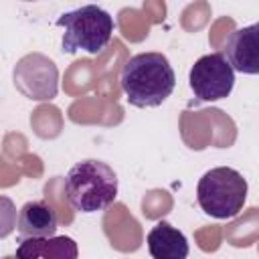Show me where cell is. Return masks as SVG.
Instances as JSON below:
<instances>
[{
	"label": "cell",
	"mask_w": 259,
	"mask_h": 259,
	"mask_svg": "<svg viewBox=\"0 0 259 259\" xmlns=\"http://www.w3.org/2000/svg\"><path fill=\"white\" fill-rule=\"evenodd\" d=\"M32 75H34V79H40V81H34L32 93L28 99H36V101L53 99L57 93V67H55V63L42 55H28L16 65L14 83L22 85L28 79H32Z\"/></svg>",
	"instance_id": "52a82bcc"
},
{
	"label": "cell",
	"mask_w": 259,
	"mask_h": 259,
	"mask_svg": "<svg viewBox=\"0 0 259 259\" xmlns=\"http://www.w3.org/2000/svg\"><path fill=\"white\" fill-rule=\"evenodd\" d=\"M67 202L79 212H97L117 198V174L101 160L77 162L65 176Z\"/></svg>",
	"instance_id": "7a4b0ae2"
},
{
	"label": "cell",
	"mask_w": 259,
	"mask_h": 259,
	"mask_svg": "<svg viewBox=\"0 0 259 259\" xmlns=\"http://www.w3.org/2000/svg\"><path fill=\"white\" fill-rule=\"evenodd\" d=\"M146 243L152 259H186L190 251L186 237L166 221L152 227Z\"/></svg>",
	"instance_id": "30bf717a"
},
{
	"label": "cell",
	"mask_w": 259,
	"mask_h": 259,
	"mask_svg": "<svg viewBox=\"0 0 259 259\" xmlns=\"http://www.w3.org/2000/svg\"><path fill=\"white\" fill-rule=\"evenodd\" d=\"M119 85L134 107H158L176 87V75L162 53H138L125 61Z\"/></svg>",
	"instance_id": "6da1fadb"
},
{
	"label": "cell",
	"mask_w": 259,
	"mask_h": 259,
	"mask_svg": "<svg viewBox=\"0 0 259 259\" xmlns=\"http://www.w3.org/2000/svg\"><path fill=\"white\" fill-rule=\"evenodd\" d=\"M196 200L208 217L233 219L243 210L247 200V180L235 168H210L198 180Z\"/></svg>",
	"instance_id": "277c9868"
},
{
	"label": "cell",
	"mask_w": 259,
	"mask_h": 259,
	"mask_svg": "<svg viewBox=\"0 0 259 259\" xmlns=\"http://www.w3.org/2000/svg\"><path fill=\"white\" fill-rule=\"evenodd\" d=\"M188 85L196 101H219L231 95L235 71L223 53L202 55L188 73Z\"/></svg>",
	"instance_id": "5b68a950"
},
{
	"label": "cell",
	"mask_w": 259,
	"mask_h": 259,
	"mask_svg": "<svg viewBox=\"0 0 259 259\" xmlns=\"http://www.w3.org/2000/svg\"><path fill=\"white\" fill-rule=\"evenodd\" d=\"M77 243L71 237H28L16 247V259H77Z\"/></svg>",
	"instance_id": "9c48e42d"
},
{
	"label": "cell",
	"mask_w": 259,
	"mask_h": 259,
	"mask_svg": "<svg viewBox=\"0 0 259 259\" xmlns=\"http://www.w3.org/2000/svg\"><path fill=\"white\" fill-rule=\"evenodd\" d=\"M233 71L245 75H259V22L237 28L223 51Z\"/></svg>",
	"instance_id": "8992f818"
},
{
	"label": "cell",
	"mask_w": 259,
	"mask_h": 259,
	"mask_svg": "<svg viewBox=\"0 0 259 259\" xmlns=\"http://www.w3.org/2000/svg\"><path fill=\"white\" fill-rule=\"evenodd\" d=\"M57 223V212L47 200H28L18 212V233L22 239L55 237Z\"/></svg>",
	"instance_id": "ba28073f"
},
{
	"label": "cell",
	"mask_w": 259,
	"mask_h": 259,
	"mask_svg": "<svg viewBox=\"0 0 259 259\" xmlns=\"http://www.w3.org/2000/svg\"><path fill=\"white\" fill-rule=\"evenodd\" d=\"M57 26L65 28L63 51L69 55L77 51L97 55L109 45L113 34V18L109 12L95 4H87L61 14L57 18Z\"/></svg>",
	"instance_id": "3957f363"
}]
</instances>
